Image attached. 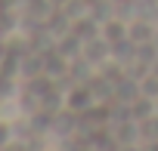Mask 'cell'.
Instances as JSON below:
<instances>
[{
  "instance_id": "3957f363",
  "label": "cell",
  "mask_w": 158,
  "mask_h": 151,
  "mask_svg": "<svg viewBox=\"0 0 158 151\" xmlns=\"http://www.w3.org/2000/svg\"><path fill=\"white\" fill-rule=\"evenodd\" d=\"M152 74H158V56H155V62H152Z\"/></svg>"
},
{
  "instance_id": "7a4b0ae2",
  "label": "cell",
  "mask_w": 158,
  "mask_h": 151,
  "mask_svg": "<svg viewBox=\"0 0 158 151\" xmlns=\"http://www.w3.org/2000/svg\"><path fill=\"white\" fill-rule=\"evenodd\" d=\"M106 40H124V28L121 25H106Z\"/></svg>"
},
{
  "instance_id": "6da1fadb",
  "label": "cell",
  "mask_w": 158,
  "mask_h": 151,
  "mask_svg": "<svg viewBox=\"0 0 158 151\" xmlns=\"http://www.w3.org/2000/svg\"><path fill=\"white\" fill-rule=\"evenodd\" d=\"M139 96H146V99H158V74L143 77V83H139Z\"/></svg>"
}]
</instances>
